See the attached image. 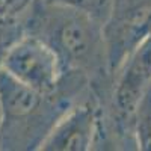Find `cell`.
<instances>
[{
    "instance_id": "cell-5",
    "label": "cell",
    "mask_w": 151,
    "mask_h": 151,
    "mask_svg": "<svg viewBox=\"0 0 151 151\" xmlns=\"http://www.w3.org/2000/svg\"><path fill=\"white\" fill-rule=\"evenodd\" d=\"M98 100L94 95L71 106L55 124L40 151H91L98 130Z\"/></svg>"
},
{
    "instance_id": "cell-1",
    "label": "cell",
    "mask_w": 151,
    "mask_h": 151,
    "mask_svg": "<svg viewBox=\"0 0 151 151\" xmlns=\"http://www.w3.org/2000/svg\"><path fill=\"white\" fill-rule=\"evenodd\" d=\"M23 26L53 50L65 71L85 76L100 103L107 101L113 77L101 21L77 8L36 0Z\"/></svg>"
},
{
    "instance_id": "cell-3",
    "label": "cell",
    "mask_w": 151,
    "mask_h": 151,
    "mask_svg": "<svg viewBox=\"0 0 151 151\" xmlns=\"http://www.w3.org/2000/svg\"><path fill=\"white\" fill-rule=\"evenodd\" d=\"M2 70L40 92H53L65 73L53 50L40 38L26 32L9 48Z\"/></svg>"
},
{
    "instance_id": "cell-9",
    "label": "cell",
    "mask_w": 151,
    "mask_h": 151,
    "mask_svg": "<svg viewBox=\"0 0 151 151\" xmlns=\"http://www.w3.org/2000/svg\"><path fill=\"white\" fill-rule=\"evenodd\" d=\"M35 2L36 0H0V18L18 20L23 23Z\"/></svg>"
},
{
    "instance_id": "cell-2",
    "label": "cell",
    "mask_w": 151,
    "mask_h": 151,
    "mask_svg": "<svg viewBox=\"0 0 151 151\" xmlns=\"http://www.w3.org/2000/svg\"><path fill=\"white\" fill-rule=\"evenodd\" d=\"M91 95L89 80L79 73L65 71L53 92H40L0 70V151H40L60 116Z\"/></svg>"
},
{
    "instance_id": "cell-8",
    "label": "cell",
    "mask_w": 151,
    "mask_h": 151,
    "mask_svg": "<svg viewBox=\"0 0 151 151\" xmlns=\"http://www.w3.org/2000/svg\"><path fill=\"white\" fill-rule=\"evenodd\" d=\"M48 2L68 5L73 8H77L80 11H85L88 14H91L92 17H95L97 20H100L104 26V21L109 17L113 0H48Z\"/></svg>"
},
{
    "instance_id": "cell-4",
    "label": "cell",
    "mask_w": 151,
    "mask_h": 151,
    "mask_svg": "<svg viewBox=\"0 0 151 151\" xmlns=\"http://www.w3.org/2000/svg\"><path fill=\"white\" fill-rule=\"evenodd\" d=\"M103 29L113 77L127 56L151 33V0H113Z\"/></svg>"
},
{
    "instance_id": "cell-7",
    "label": "cell",
    "mask_w": 151,
    "mask_h": 151,
    "mask_svg": "<svg viewBox=\"0 0 151 151\" xmlns=\"http://www.w3.org/2000/svg\"><path fill=\"white\" fill-rule=\"evenodd\" d=\"M24 33V26L18 20L0 18V70L3 67V60L14 42Z\"/></svg>"
},
{
    "instance_id": "cell-6",
    "label": "cell",
    "mask_w": 151,
    "mask_h": 151,
    "mask_svg": "<svg viewBox=\"0 0 151 151\" xmlns=\"http://www.w3.org/2000/svg\"><path fill=\"white\" fill-rule=\"evenodd\" d=\"M132 127L136 150L151 151V86L134 109Z\"/></svg>"
},
{
    "instance_id": "cell-10",
    "label": "cell",
    "mask_w": 151,
    "mask_h": 151,
    "mask_svg": "<svg viewBox=\"0 0 151 151\" xmlns=\"http://www.w3.org/2000/svg\"><path fill=\"white\" fill-rule=\"evenodd\" d=\"M0 129H2V107H0Z\"/></svg>"
}]
</instances>
